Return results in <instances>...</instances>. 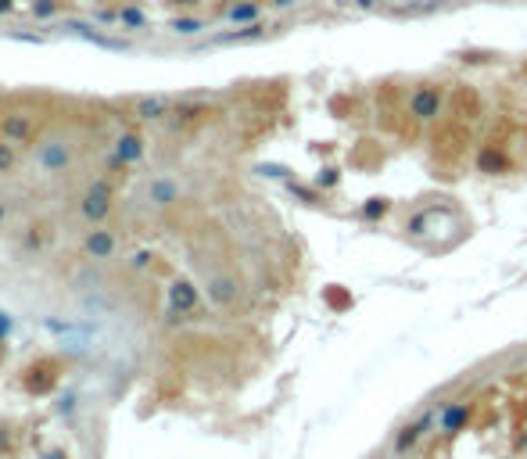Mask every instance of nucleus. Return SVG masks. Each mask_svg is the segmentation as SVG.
Instances as JSON below:
<instances>
[{
	"mask_svg": "<svg viewBox=\"0 0 527 459\" xmlns=\"http://www.w3.org/2000/svg\"><path fill=\"white\" fill-rule=\"evenodd\" d=\"M58 373H61V363L58 359H36L26 373H22V388L29 395H51L54 384H58Z\"/></svg>",
	"mask_w": 527,
	"mask_h": 459,
	"instance_id": "f257e3e1",
	"label": "nucleus"
},
{
	"mask_svg": "<svg viewBox=\"0 0 527 459\" xmlns=\"http://www.w3.org/2000/svg\"><path fill=\"white\" fill-rule=\"evenodd\" d=\"M108 212H112V191H108V183H94L90 194L83 198V216H87L90 223H101V219H108Z\"/></svg>",
	"mask_w": 527,
	"mask_h": 459,
	"instance_id": "f03ea898",
	"label": "nucleus"
},
{
	"mask_svg": "<svg viewBox=\"0 0 527 459\" xmlns=\"http://www.w3.org/2000/svg\"><path fill=\"white\" fill-rule=\"evenodd\" d=\"M83 248H87L90 259H112V255H115V237L108 234V230H94Z\"/></svg>",
	"mask_w": 527,
	"mask_h": 459,
	"instance_id": "7ed1b4c3",
	"label": "nucleus"
},
{
	"mask_svg": "<svg viewBox=\"0 0 527 459\" xmlns=\"http://www.w3.org/2000/svg\"><path fill=\"white\" fill-rule=\"evenodd\" d=\"M40 165L51 173H61L69 165V151L61 148V144H47V148H40Z\"/></svg>",
	"mask_w": 527,
	"mask_h": 459,
	"instance_id": "20e7f679",
	"label": "nucleus"
},
{
	"mask_svg": "<svg viewBox=\"0 0 527 459\" xmlns=\"http://www.w3.org/2000/svg\"><path fill=\"white\" fill-rule=\"evenodd\" d=\"M144 155V140L137 137V133H126L122 140H119V148H115V158L119 162H137Z\"/></svg>",
	"mask_w": 527,
	"mask_h": 459,
	"instance_id": "39448f33",
	"label": "nucleus"
},
{
	"mask_svg": "<svg viewBox=\"0 0 527 459\" xmlns=\"http://www.w3.org/2000/svg\"><path fill=\"white\" fill-rule=\"evenodd\" d=\"M165 112H169V101H165V97H158V94H155V97H140V101H137V115H140V119H162Z\"/></svg>",
	"mask_w": 527,
	"mask_h": 459,
	"instance_id": "423d86ee",
	"label": "nucleus"
},
{
	"mask_svg": "<svg viewBox=\"0 0 527 459\" xmlns=\"http://www.w3.org/2000/svg\"><path fill=\"white\" fill-rule=\"evenodd\" d=\"M438 104H441L438 90H420V94L413 97V112L424 115V119H431V115H438Z\"/></svg>",
	"mask_w": 527,
	"mask_h": 459,
	"instance_id": "0eeeda50",
	"label": "nucleus"
},
{
	"mask_svg": "<svg viewBox=\"0 0 527 459\" xmlns=\"http://www.w3.org/2000/svg\"><path fill=\"white\" fill-rule=\"evenodd\" d=\"M169 295H173V305H176L180 312L194 309V302H198V298H194V287H191V284H176L173 291H169Z\"/></svg>",
	"mask_w": 527,
	"mask_h": 459,
	"instance_id": "6e6552de",
	"label": "nucleus"
},
{
	"mask_svg": "<svg viewBox=\"0 0 527 459\" xmlns=\"http://www.w3.org/2000/svg\"><path fill=\"white\" fill-rule=\"evenodd\" d=\"M176 198V187L173 183H165V180H158L155 187H151V201H158V205H165V201H173Z\"/></svg>",
	"mask_w": 527,
	"mask_h": 459,
	"instance_id": "1a4fd4ad",
	"label": "nucleus"
},
{
	"mask_svg": "<svg viewBox=\"0 0 527 459\" xmlns=\"http://www.w3.org/2000/svg\"><path fill=\"white\" fill-rule=\"evenodd\" d=\"M212 298L216 302H230V298H234V284H230V280H216L212 284Z\"/></svg>",
	"mask_w": 527,
	"mask_h": 459,
	"instance_id": "9d476101",
	"label": "nucleus"
},
{
	"mask_svg": "<svg viewBox=\"0 0 527 459\" xmlns=\"http://www.w3.org/2000/svg\"><path fill=\"white\" fill-rule=\"evenodd\" d=\"M4 130H8L11 137H22V140L29 137V126H26L22 119H8V122H4Z\"/></svg>",
	"mask_w": 527,
	"mask_h": 459,
	"instance_id": "9b49d317",
	"label": "nucleus"
},
{
	"mask_svg": "<svg viewBox=\"0 0 527 459\" xmlns=\"http://www.w3.org/2000/svg\"><path fill=\"white\" fill-rule=\"evenodd\" d=\"M15 165V151H11V144H0V173H8Z\"/></svg>",
	"mask_w": 527,
	"mask_h": 459,
	"instance_id": "f8f14e48",
	"label": "nucleus"
},
{
	"mask_svg": "<svg viewBox=\"0 0 527 459\" xmlns=\"http://www.w3.org/2000/svg\"><path fill=\"white\" fill-rule=\"evenodd\" d=\"M251 15H255V8H251V4H244V8L234 11V18H251Z\"/></svg>",
	"mask_w": 527,
	"mask_h": 459,
	"instance_id": "ddd939ff",
	"label": "nucleus"
},
{
	"mask_svg": "<svg viewBox=\"0 0 527 459\" xmlns=\"http://www.w3.org/2000/svg\"><path fill=\"white\" fill-rule=\"evenodd\" d=\"M8 334V320H4V312H0V338Z\"/></svg>",
	"mask_w": 527,
	"mask_h": 459,
	"instance_id": "4468645a",
	"label": "nucleus"
},
{
	"mask_svg": "<svg viewBox=\"0 0 527 459\" xmlns=\"http://www.w3.org/2000/svg\"><path fill=\"white\" fill-rule=\"evenodd\" d=\"M355 4H363V8H373V4H377V0H355Z\"/></svg>",
	"mask_w": 527,
	"mask_h": 459,
	"instance_id": "2eb2a0df",
	"label": "nucleus"
},
{
	"mask_svg": "<svg viewBox=\"0 0 527 459\" xmlns=\"http://www.w3.org/2000/svg\"><path fill=\"white\" fill-rule=\"evenodd\" d=\"M0 219H4V205H0Z\"/></svg>",
	"mask_w": 527,
	"mask_h": 459,
	"instance_id": "dca6fc26",
	"label": "nucleus"
}]
</instances>
